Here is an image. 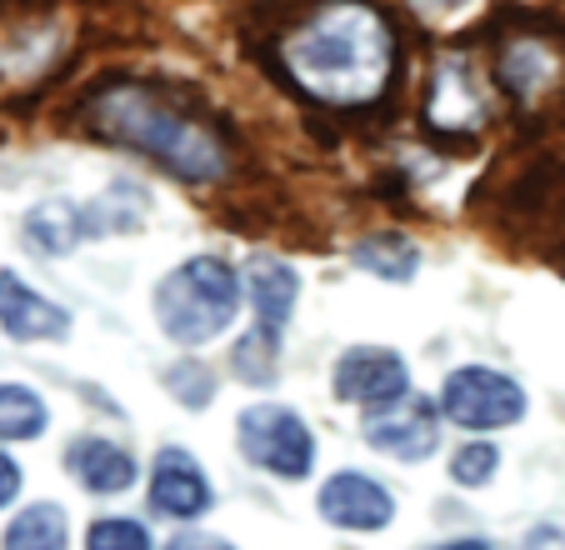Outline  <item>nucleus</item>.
I'll return each instance as SVG.
<instances>
[{"instance_id": "nucleus-1", "label": "nucleus", "mask_w": 565, "mask_h": 550, "mask_svg": "<svg viewBox=\"0 0 565 550\" xmlns=\"http://www.w3.org/2000/svg\"><path fill=\"white\" fill-rule=\"evenodd\" d=\"M280 75L320 110L381 106L401 75V31L375 0H316L276 41Z\"/></svg>"}, {"instance_id": "nucleus-2", "label": "nucleus", "mask_w": 565, "mask_h": 550, "mask_svg": "<svg viewBox=\"0 0 565 550\" xmlns=\"http://www.w3.org/2000/svg\"><path fill=\"white\" fill-rule=\"evenodd\" d=\"M81 120L90 136L156 160L166 176L185 180V186H221L235 176L231 136L150 81H100L81 101Z\"/></svg>"}, {"instance_id": "nucleus-3", "label": "nucleus", "mask_w": 565, "mask_h": 550, "mask_svg": "<svg viewBox=\"0 0 565 550\" xmlns=\"http://www.w3.org/2000/svg\"><path fill=\"white\" fill-rule=\"evenodd\" d=\"M241 296H246V281L225 255H185L181 265L160 275L150 310H156V326L166 340L195 350L221 340L225 330L241 316Z\"/></svg>"}, {"instance_id": "nucleus-4", "label": "nucleus", "mask_w": 565, "mask_h": 550, "mask_svg": "<svg viewBox=\"0 0 565 550\" xmlns=\"http://www.w3.org/2000/svg\"><path fill=\"white\" fill-rule=\"evenodd\" d=\"M235 441H241V455L250 466L276 480H306L316 470V435L290 405H246L235 421Z\"/></svg>"}, {"instance_id": "nucleus-5", "label": "nucleus", "mask_w": 565, "mask_h": 550, "mask_svg": "<svg viewBox=\"0 0 565 550\" xmlns=\"http://www.w3.org/2000/svg\"><path fill=\"white\" fill-rule=\"evenodd\" d=\"M440 415L470 435H491L525 421V385L495 366H456L440 385Z\"/></svg>"}, {"instance_id": "nucleus-6", "label": "nucleus", "mask_w": 565, "mask_h": 550, "mask_svg": "<svg viewBox=\"0 0 565 550\" xmlns=\"http://www.w3.org/2000/svg\"><path fill=\"white\" fill-rule=\"evenodd\" d=\"M426 126L436 136H480L491 120V96H486V75L466 51H446L430 65L426 106H420Z\"/></svg>"}, {"instance_id": "nucleus-7", "label": "nucleus", "mask_w": 565, "mask_h": 550, "mask_svg": "<svg viewBox=\"0 0 565 550\" xmlns=\"http://www.w3.org/2000/svg\"><path fill=\"white\" fill-rule=\"evenodd\" d=\"M335 395L345 405H355L361 415L385 411V405L411 395V366L401 350L391 346H351L335 360Z\"/></svg>"}, {"instance_id": "nucleus-8", "label": "nucleus", "mask_w": 565, "mask_h": 550, "mask_svg": "<svg viewBox=\"0 0 565 550\" xmlns=\"http://www.w3.org/2000/svg\"><path fill=\"white\" fill-rule=\"evenodd\" d=\"M440 421H446V415H440V405L411 391L406 401H395V405H385V411L365 415L361 435L381 455H391V461L420 466V461H430V455L440 451Z\"/></svg>"}, {"instance_id": "nucleus-9", "label": "nucleus", "mask_w": 565, "mask_h": 550, "mask_svg": "<svg viewBox=\"0 0 565 550\" xmlns=\"http://www.w3.org/2000/svg\"><path fill=\"white\" fill-rule=\"evenodd\" d=\"M215 506V486L185 445H160L150 461V510L166 520H201Z\"/></svg>"}, {"instance_id": "nucleus-10", "label": "nucleus", "mask_w": 565, "mask_h": 550, "mask_svg": "<svg viewBox=\"0 0 565 550\" xmlns=\"http://www.w3.org/2000/svg\"><path fill=\"white\" fill-rule=\"evenodd\" d=\"M316 510H320V520H331L335 530H361V536H375V530L391 526L395 496L375 476H365V470H335V476L320 480Z\"/></svg>"}, {"instance_id": "nucleus-11", "label": "nucleus", "mask_w": 565, "mask_h": 550, "mask_svg": "<svg viewBox=\"0 0 565 550\" xmlns=\"http://www.w3.org/2000/svg\"><path fill=\"white\" fill-rule=\"evenodd\" d=\"M0 330L21 346L35 340H65L71 336V310L55 306L35 286H25L15 271H0Z\"/></svg>"}, {"instance_id": "nucleus-12", "label": "nucleus", "mask_w": 565, "mask_h": 550, "mask_svg": "<svg viewBox=\"0 0 565 550\" xmlns=\"http://www.w3.org/2000/svg\"><path fill=\"white\" fill-rule=\"evenodd\" d=\"M241 281H246V300H250L256 326L270 330V336H286L290 316H296V300H300L296 265L280 261V255H250L241 265Z\"/></svg>"}, {"instance_id": "nucleus-13", "label": "nucleus", "mask_w": 565, "mask_h": 550, "mask_svg": "<svg viewBox=\"0 0 565 550\" xmlns=\"http://www.w3.org/2000/svg\"><path fill=\"white\" fill-rule=\"evenodd\" d=\"M65 470H71L90 496H126L136 486V455L126 445L106 441V435H75L65 445Z\"/></svg>"}, {"instance_id": "nucleus-14", "label": "nucleus", "mask_w": 565, "mask_h": 550, "mask_svg": "<svg viewBox=\"0 0 565 550\" xmlns=\"http://www.w3.org/2000/svg\"><path fill=\"white\" fill-rule=\"evenodd\" d=\"M555 75H561V61L545 41H511L495 55V85L521 106H535L545 91H555Z\"/></svg>"}, {"instance_id": "nucleus-15", "label": "nucleus", "mask_w": 565, "mask_h": 550, "mask_svg": "<svg viewBox=\"0 0 565 550\" xmlns=\"http://www.w3.org/2000/svg\"><path fill=\"white\" fill-rule=\"evenodd\" d=\"M21 235L25 245H31L35 255H51V261H61V255H71L75 245L90 241V225H86V205H71V201H41L25 211L21 221Z\"/></svg>"}, {"instance_id": "nucleus-16", "label": "nucleus", "mask_w": 565, "mask_h": 550, "mask_svg": "<svg viewBox=\"0 0 565 550\" xmlns=\"http://www.w3.org/2000/svg\"><path fill=\"white\" fill-rule=\"evenodd\" d=\"M355 271L375 275V281H391V286H406L420 271V245L401 231H371L351 245Z\"/></svg>"}, {"instance_id": "nucleus-17", "label": "nucleus", "mask_w": 565, "mask_h": 550, "mask_svg": "<svg viewBox=\"0 0 565 550\" xmlns=\"http://www.w3.org/2000/svg\"><path fill=\"white\" fill-rule=\"evenodd\" d=\"M150 215V191L136 186V180H116L96 201H86V225H90V241L100 235H126V231H140Z\"/></svg>"}, {"instance_id": "nucleus-18", "label": "nucleus", "mask_w": 565, "mask_h": 550, "mask_svg": "<svg viewBox=\"0 0 565 550\" xmlns=\"http://www.w3.org/2000/svg\"><path fill=\"white\" fill-rule=\"evenodd\" d=\"M0 550H71V520L55 500H35L6 526Z\"/></svg>"}, {"instance_id": "nucleus-19", "label": "nucleus", "mask_w": 565, "mask_h": 550, "mask_svg": "<svg viewBox=\"0 0 565 550\" xmlns=\"http://www.w3.org/2000/svg\"><path fill=\"white\" fill-rule=\"evenodd\" d=\"M280 350H286V336H270V330L250 326L246 336L231 346V371L241 385H256V391H266V385H276L280 376Z\"/></svg>"}, {"instance_id": "nucleus-20", "label": "nucleus", "mask_w": 565, "mask_h": 550, "mask_svg": "<svg viewBox=\"0 0 565 550\" xmlns=\"http://www.w3.org/2000/svg\"><path fill=\"white\" fill-rule=\"evenodd\" d=\"M45 425H51V411H45L41 391L0 381V441H35Z\"/></svg>"}, {"instance_id": "nucleus-21", "label": "nucleus", "mask_w": 565, "mask_h": 550, "mask_svg": "<svg viewBox=\"0 0 565 550\" xmlns=\"http://www.w3.org/2000/svg\"><path fill=\"white\" fill-rule=\"evenodd\" d=\"M495 470H501V445H491L486 435H470V441L456 445V455H450V480L466 490L491 486Z\"/></svg>"}, {"instance_id": "nucleus-22", "label": "nucleus", "mask_w": 565, "mask_h": 550, "mask_svg": "<svg viewBox=\"0 0 565 550\" xmlns=\"http://www.w3.org/2000/svg\"><path fill=\"white\" fill-rule=\"evenodd\" d=\"M86 550H156V540L130 516H100L86 530Z\"/></svg>"}, {"instance_id": "nucleus-23", "label": "nucleus", "mask_w": 565, "mask_h": 550, "mask_svg": "<svg viewBox=\"0 0 565 550\" xmlns=\"http://www.w3.org/2000/svg\"><path fill=\"white\" fill-rule=\"evenodd\" d=\"M160 381H166V391H171L185 411H205V405L215 401V376L205 371V366H195V360H175Z\"/></svg>"}, {"instance_id": "nucleus-24", "label": "nucleus", "mask_w": 565, "mask_h": 550, "mask_svg": "<svg viewBox=\"0 0 565 550\" xmlns=\"http://www.w3.org/2000/svg\"><path fill=\"white\" fill-rule=\"evenodd\" d=\"M166 550H235L231 540H221V536H211V530H175L171 540H166Z\"/></svg>"}, {"instance_id": "nucleus-25", "label": "nucleus", "mask_w": 565, "mask_h": 550, "mask_svg": "<svg viewBox=\"0 0 565 550\" xmlns=\"http://www.w3.org/2000/svg\"><path fill=\"white\" fill-rule=\"evenodd\" d=\"M15 496H21V466H15L11 455L0 451V510L11 506Z\"/></svg>"}, {"instance_id": "nucleus-26", "label": "nucleus", "mask_w": 565, "mask_h": 550, "mask_svg": "<svg viewBox=\"0 0 565 550\" xmlns=\"http://www.w3.org/2000/svg\"><path fill=\"white\" fill-rule=\"evenodd\" d=\"M411 6H420V11H460V6H466V0H411Z\"/></svg>"}, {"instance_id": "nucleus-27", "label": "nucleus", "mask_w": 565, "mask_h": 550, "mask_svg": "<svg viewBox=\"0 0 565 550\" xmlns=\"http://www.w3.org/2000/svg\"><path fill=\"white\" fill-rule=\"evenodd\" d=\"M436 550H491L486 540H456V546H436Z\"/></svg>"}]
</instances>
